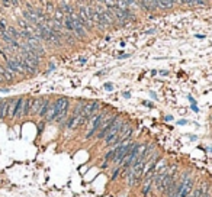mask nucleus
<instances>
[{"label":"nucleus","mask_w":212,"mask_h":197,"mask_svg":"<svg viewBox=\"0 0 212 197\" xmlns=\"http://www.w3.org/2000/svg\"><path fill=\"white\" fill-rule=\"evenodd\" d=\"M108 115H109V106H103V109H102L99 113H96V115L90 119L89 122H87V125H86L87 132H86V135H84V139L89 141V139H93V138H95V135H96L99 132V129H100L102 122L105 120V117Z\"/></svg>","instance_id":"1"},{"label":"nucleus","mask_w":212,"mask_h":197,"mask_svg":"<svg viewBox=\"0 0 212 197\" xmlns=\"http://www.w3.org/2000/svg\"><path fill=\"white\" fill-rule=\"evenodd\" d=\"M125 117H122V116L119 115V117L115 120L114 123H112V126H111V129L108 131V133H106L105 139H103V148H109L111 147V144L114 142L115 139H116V136H118V133L121 132V129H122L123 123H125Z\"/></svg>","instance_id":"2"},{"label":"nucleus","mask_w":212,"mask_h":197,"mask_svg":"<svg viewBox=\"0 0 212 197\" xmlns=\"http://www.w3.org/2000/svg\"><path fill=\"white\" fill-rule=\"evenodd\" d=\"M119 115L121 113H118V112H114V113H109V115L105 117V120L102 122V125H100V129H99V132L95 135V139L98 141V142H100V141L105 139L106 133H108V131L111 129V126H112V123L119 117Z\"/></svg>","instance_id":"3"},{"label":"nucleus","mask_w":212,"mask_h":197,"mask_svg":"<svg viewBox=\"0 0 212 197\" xmlns=\"http://www.w3.org/2000/svg\"><path fill=\"white\" fill-rule=\"evenodd\" d=\"M0 74L3 75V78H5V81H6V84L8 86H12V84H15L16 83V75L12 73L10 70H8L6 68V65L3 64V62H0Z\"/></svg>","instance_id":"4"},{"label":"nucleus","mask_w":212,"mask_h":197,"mask_svg":"<svg viewBox=\"0 0 212 197\" xmlns=\"http://www.w3.org/2000/svg\"><path fill=\"white\" fill-rule=\"evenodd\" d=\"M8 115H6V120H15V107H16V100L17 96L13 97H8Z\"/></svg>","instance_id":"5"},{"label":"nucleus","mask_w":212,"mask_h":197,"mask_svg":"<svg viewBox=\"0 0 212 197\" xmlns=\"http://www.w3.org/2000/svg\"><path fill=\"white\" fill-rule=\"evenodd\" d=\"M44 97L45 96H36V97L32 98V106H31V115H29V117H35V116L38 115L42 102H44Z\"/></svg>","instance_id":"6"},{"label":"nucleus","mask_w":212,"mask_h":197,"mask_svg":"<svg viewBox=\"0 0 212 197\" xmlns=\"http://www.w3.org/2000/svg\"><path fill=\"white\" fill-rule=\"evenodd\" d=\"M154 189L153 187V178H145V180L141 181V187H139V193H141V196L147 197L150 193H151V190Z\"/></svg>","instance_id":"7"},{"label":"nucleus","mask_w":212,"mask_h":197,"mask_svg":"<svg viewBox=\"0 0 212 197\" xmlns=\"http://www.w3.org/2000/svg\"><path fill=\"white\" fill-rule=\"evenodd\" d=\"M23 102H25V96H17L16 107H15V120H22V115H23Z\"/></svg>","instance_id":"8"},{"label":"nucleus","mask_w":212,"mask_h":197,"mask_svg":"<svg viewBox=\"0 0 212 197\" xmlns=\"http://www.w3.org/2000/svg\"><path fill=\"white\" fill-rule=\"evenodd\" d=\"M20 17L25 19L28 23L32 25V26H36V25L39 23V20H38V17L35 16V13H31V12H28V10H25V9L20 12Z\"/></svg>","instance_id":"9"},{"label":"nucleus","mask_w":212,"mask_h":197,"mask_svg":"<svg viewBox=\"0 0 212 197\" xmlns=\"http://www.w3.org/2000/svg\"><path fill=\"white\" fill-rule=\"evenodd\" d=\"M51 100H52V98L49 97V96H45V97H44V102H42L41 109H39L36 117H39V119H44V117H45L47 112H48V107H49V105H51Z\"/></svg>","instance_id":"10"},{"label":"nucleus","mask_w":212,"mask_h":197,"mask_svg":"<svg viewBox=\"0 0 212 197\" xmlns=\"http://www.w3.org/2000/svg\"><path fill=\"white\" fill-rule=\"evenodd\" d=\"M32 98H33V96H25V102H23V115H22V119H26V117H29V115H31Z\"/></svg>","instance_id":"11"},{"label":"nucleus","mask_w":212,"mask_h":197,"mask_svg":"<svg viewBox=\"0 0 212 197\" xmlns=\"http://www.w3.org/2000/svg\"><path fill=\"white\" fill-rule=\"evenodd\" d=\"M8 102L9 98H0V122L6 120V115H8Z\"/></svg>","instance_id":"12"},{"label":"nucleus","mask_w":212,"mask_h":197,"mask_svg":"<svg viewBox=\"0 0 212 197\" xmlns=\"http://www.w3.org/2000/svg\"><path fill=\"white\" fill-rule=\"evenodd\" d=\"M6 32L13 38V39H16V41H22V36H20V29L16 28V26H13V25H9L8 29H6Z\"/></svg>","instance_id":"13"},{"label":"nucleus","mask_w":212,"mask_h":197,"mask_svg":"<svg viewBox=\"0 0 212 197\" xmlns=\"http://www.w3.org/2000/svg\"><path fill=\"white\" fill-rule=\"evenodd\" d=\"M55 5H54V2H51V0H48L47 2V5L44 6V10H45V13L48 15V16L52 17V15H54V12H55Z\"/></svg>","instance_id":"14"},{"label":"nucleus","mask_w":212,"mask_h":197,"mask_svg":"<svg viewBox=\"0 0 212 197\" xmlns=\"http://www.w3.org/2000/svg\"><path fill=\"white\" fill-rule=\"evenodd\" d=\"M115 154H116V147H114V148H111L108 152H105V155H103V161H108V162H112V159H114V156H115Z\"/></svg>","instance_id":"15"},{"label":"nucleus","mask_w":212,"mask_h":197,"mask_svg":"<svg viewBox=\"0 0 212 197\" xmlns=\"http://www.w3.org/2000/svg\"><path fill=\"white\" fill-rule=\"evenodd\" d=\"M121 172H122V168L119 167V165H116L114 170H112V172H111V181H116L118 178H119V175H121Z\"/></svg>","instance_id":"16"},{"label":"nucleus","mask_w":212,"mask_h":197,"mask_svg":"<svg viewBox=\"0 0 212 197\" xmlns=\"http://www.w3.org/2000/svg\"><path fill=\"white\" fill-rule=\"evenodd\" d=\"M8 26H9L8 20H6L5 17H2V19H0V29H5V31H6V29H8Z\"/></svg>","instance_id":"17"},{"label":"nucleus","mask_w":212,"mask_h":197,"mask_svg":"<svg viewBox=\"0 0 212 197\" xmlns=\"http://www.w3.org/2000/svg\"><path fill=\"white\" fill-rule=\"evenodd\" d=\"M55 68H57V65H55L54 62H48V70L45 71V74H49V73H52V71H55Z\"/></svg>","instance_id":"18"},{"label":"nucleus","mask_w":212,"mask_h":197,"mask_svg":"<svg viewBox=\"0 0 212 197\" xmlns=\"http://www.w3.org/2000/svg\"><path fill=\"white\" fill-rule=\"evenodd\" d=\"M103 89H105L106 91H114L115 86L112 84V83H105V84H103Z\"/></svg>","instance_id":"19"},{"label":"nucleus","mask_w":212,"mask_h":197,"mask_svg":"<svg viewBox=\"0 0 212 197\" xmlns=\"http://www.w3.org/2000/svg\"><path fill=\"white\" fill-rule=\"evenodd\" d=\"M132 54H128V52H121L119 55H118V59H126V58H131Z\"/></svg>","instance_id":"20"},{"label":"nucleus","mask_w":212,"mask_h":197,"mask_svg":"<svg viewBox=\"0 0 212 197\" xmlns=\"http://www.w3.org/2000/svg\"><path fill=\"white\" fill-rule=\"evenodd\" d=\"M142 106L148 107V109H154L155 105L154 103H151V102H148V100H144V102H142Z\"/></svg>","instance_id":"21"},{"label":"nucleus","mask_w":212,"mask_h":197,"mask_svg":"<svg viewBox=\"0 0 212 197\" xmlns=\"http://www.w3.org/2000/svg\"><path fill=\"white\" fill-rule=\"evenodd\" d=\"M0 5H2L3 8H6V9L12 8V5H10V0H2V2H0Z\"/></svg>","instance_id":"22"},{"label":"nucleus","mask_w":212,"mask_h":197,"mask_svg":"<svg viewBox=\"0 0 212 197\" xmlns=\"http://www.w3.org/2000/svg\"><path fill=\"white\" fill-rule=\"evenodd\" d=\"M10 5H12V8H19L20 6V0H10Z\"/></svg>","instance_id":"23"},{"label":"nucleus","mask_w":212,"mask_h":197,"mask_svg":"<svg viewBox=\"0 0 212 197\" xmlns=\"http://www.w3.org/2000/svg\"><path fill=\"white\" fill-rule=\"evenodd\" d=\"M176 123H177L179 126H185V125H188V123H189V120H188V119H179Z\"/></svg>","instance_id":"24"},{"label":"nucleus","mask_w":212,"mask_h":197,"mask_svg":"<svg viewBox=\"0 0 212 197\" xmlns=\"http://www.w3.org/2000/svg\"><path fill=\"white\" fill-rule=\"evenodd\" d=\"M188 100L190 102V105H198V102L195 100V97H193L192 94H188Z\"/></svg>","instance_id":"25"},{"label":"nucleus","mask_w":212,"mask_h":197,"mask_svg":"<svg viewBox=\"0 0 212 197\" xmlns=\"http://www.w3.org/2000/svg\"><path fill=\"white\" fill-rule=\"evenodd\" d=\"M109 165H111V162H108V161H103V162L100 164V168H102V170H106V168H109Z\"/></svg>","instance_id":"26"},{"label":"nucleus","mask_w":212,"mask_h":197,"mask_svg":"<svg viewBox=\"0 0 212 197\" xmlns=\"http://www.w3.org/2000/svg\"><path fill=\"white\" fill-rule=\"evenodd\" d=\"M154 33H157V29H147L144 35H154Z\"/></svg>","instance_id":"27"},{"label":"nucleus","mask_w":212,"mask_h":197,"mask_svg":"<svg viewBox=\"0 0 212 197\" xmlns=\"http://www.w3.org/2000/svg\"><path fill=\"white\" fill-rule=\"evenodd\" d=\"M190 110L195 112V113H199V107H198V105H190Z\"/></svg>","instance_id":"28"},{"label":"nucleus","mask_w":212,"mask_h":197,"mask_svg":"<svg viewBox=\"0 0 212 197\" xmlns=\"http://www.w3.org/2000/svg\"><path fill=\"white\" fill-rule=\"evenodd\" d=\"M158 74L163 75V77H167V75L170 74V71H169V70H161V71H158Z\"/></svg>","instance_id":"29"},{"label":"nucleus","mask_w":212,"mask_h":197,"mask_svg":"<svg viewBox=\"0 0 212 197\" xmlns=\"http://www.w3.org/2000/svg\"><path fill=\"white\" fill-rule=\"evenodd\" d=\"M164 120H166V122H173V120H174V117H173L171 115H166V116H164Z\"/></svg>","instance_id":"30"},{"label":"nucleus","mask_w":212,"mask_h":197,"mask_svg":"<svg viewBox=\"0 0 212 197\" xmlns=\"http://www.w3.org/2000/svg\"><path fill=\"white\" fill-rule=\"evenodd\" d=\"M150 97L153 98V100H158V96H157L155 91H150Z\"/></svg>","instance_id":"31"},{"label":"nucleus","mask_w":212,"mask_h":197,"mask_svg":"<svg viewBox=\"0 0 212 197\" xmlns=\"http://www.w3.org/2000/svg\"><path fill=\"white\" fill-rule=\"evenodd\" d=\"M195 38H196V39H205V38H206V35H205V33H196Z\"/></svg>","instance_id":"32"},{"label":"nucleus","mask_w":212,"mask_h":197,"mask_svg":"<svg viewBox=\"0 0 212 197\" xmlns=\"http://www.w3.org/2000/svg\"><path fill=\"white\" fill-rule=\"evenodd\" d=\"M122 97L123 98H131V93L129 91H122Z\"/></svg>","instance_id":"33"},{"label":"nucleus","mask_w":212,"mask_h":197,"mask_svg":"<svg viewBox=\"0 0 212 197\" xmlns=\"http://www.w3.org/2000/svg\"><path fill=\"white\" fill-rule=\"evenodd\" d=\"M188 138H189V141H192V142H196V141H198V136H196V135H188Z\"/></svg>","instance_id":"34"},{"label":"nucleus","mask_w":212,"mask_h":197,"mask_svg":"<svg viewBox=\"0 0 212 197\" xmlns=\"http://www.w3.org/2000/svg\"><path fill=\"white\" fill-rule=\"evenodd\" d=\"M106 73H108V70H102V71H98L96 75H98V77H102V75H105Z\"/></svg>","instance_id":"35"},{"label":"nucleus","mask_w":212,"mask_h":197,"mask_svg":"<svg viewBox=\"0 0 212 197\" xmlns=\"http://www.w3.org/2000/svg\"><path fill=\"white\" fill-rule=\"evenodd\" d=\"M0 91H3V93H9L10 89H9V87H3V86H2V87H0Z\"/></svg>","instance_id":"36"},{"label":"nucleus","mask_w":212,"mask_h":197,"mask_svg":"<svg viewBox=\"0 0 212 197\" xmlns=\"http://www.w3.org/2000/svg\"><path fill=\"white\" fill-rule=\"evenodd\" d=\"M86 62H87V58H86V57L80 58V64H82V65H83V64H86Z\"/></svg>","instance_id":"37"},{"label":"nucleus","mask_w":212,"mask_h":197,"mask_svg":"<svg viewBox=\"0 0 212 197\" xmlns=\"http://www.w3.org/2000/svg\"><path fill=\"white\" fill-rule=\"evenodd\" d=\"M38 2H39V5H41V8H44V6L47 5V2H48V0H38Z\"/></svg>","instance_id":"38"},{"label":"nucleus","mask_w":212,"mask_h":197,"mask_svg":"<svg viewBox=\"0 0 212 197\" xmlns=\"http://www.w3.org/2000/svg\"><path fill=\"white\" fill-rule=\"evenodd\" d=\"M105 41L111 42V41H112V36H111V35H106V36H105Z\"/></svg>","instance_id":"39"},{"label":"nucleus","mask_w":212,"mask_h":197,"mask_svg":"<svg viewBox=\"0 0 212 197\" xmlns=\"http://www.w3.org/2000/svg\"><path fill=\"white\" fill-rule=\"evenodd\" d=\"M157 74H158V71H157V70H151V75H153V77H155Z\"/></svg>","instance_id":"40"},{"label":"nucleus","mask_w":212,"mask_h":197,"mask_svg":"<svg viewBox=\"0 0 212 197\" xmlns=\"http://www.w3.org/2000/svg\"><path fill=\"white\" fill-rule=\"evenodd\" d=\"M119 45H121V47H122V48H123V47L126 45V42H125V41H121V44H119Z\"/></svg>","instance_id":"41"},{"label":"nucleus","mask_w":212,"mask_h":197,"mask_svg":"<svg viewBox=\"0 0 212 197\" xmlns=\"http://www.w3.org/2000/svg\"><path fill=\"white\" fill-rule=\"evenodd\" d=\"M206 151H208V152H211V154H212V147H208V148H206Z\"/></svg>","instance_id":"42"},{"label":"nucleus","mask_w":212,"mask_h":197,"mask_svg":"<svg viewBox=\"0 0 212 197\" xmlns=\"http://www.w3.org/2000/svg\"><path fill=\"white\" fill-rule=\"evenodd\" d=\"M209 120H211V123H212V115H211V116H209Z\"/></svg>","instance_id":"43"},{"label":"nucleus","mask_w":212,"mask_h":197,"mask_svg":"<svg viewBox=\"0 0 212 197\" xmlns=\"http://www.w3.org/2000/svg\"><path fill=\"white\" fill-rule=\"evenodd\" d=\"M79 2H83V3H84V2H86V0H79Z\"/></svg>","instance_id":"44"},{"label":"nucleus","mask_w":212,"mask_h":197,"mask_svg":"<svg viewBox=\"0 0 212 197\" xmlns=\"http://www.w3.org/2000/svg\"><path fill=\"white\" fill-rule=\"evenodd\" d=\"M2 17H3V16H2V13H0V19H2Z\"/></svg>","instance_id":"45"}]
</instances>
